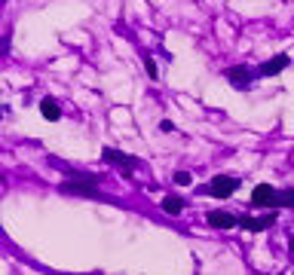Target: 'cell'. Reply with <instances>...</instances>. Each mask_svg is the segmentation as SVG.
Wrapping results in <instances>:
<instances>
[{
	"instance_id": "obj_1",
	"label": "cell",
	"mask_w": 294,
	"mask_h": 275,
	"mask_svg": "<svg viewBox=\"0 0 294 275\" xmlns=\"http://www.w3.org/2000/svg\"><path fill=\"white\" fill-rule=\"evenodd\" d=\"M239 190V178H215L212 184H209V193L212 196H218V199H227V196H233Z\"/></svg>"
},
{
	"instance_id": "obj_2",
	"label": "cell",
	"mask_w": 294,
	"mask_h": 275,
	"mask_svg": "<svg viewBox=\"0 0 294 275\" xmlns=\"http://www.w3.org/2000/svg\"><path fill=\"white\" fill-rule=\"evenodd\" d=\"M252 202H255L258 208H270V205H279V193H276L270 184H258V187L252 190Z\"/></svg>"
},
{
	"instance_id": "obj_3",
	"label": "cell",
	"mask_w": 294,
	"mask_h": 275,
	"mask_svg": "<svg viewBox=\"0 0 294 275\" xmlns=\"http://www.w3.org/2000/svg\"><path fill=\"white\" fill-rule=\"evenodd\" d=\"M61 190H64V193H77V196H92V193H95V178H86V174H80V178L67 181Z\"/></svg>"
},
{
	"instance_id": "obj_4",
	"label": "cell",
	"mask_w": 294,
	"mask_h": 275,
	"mask_svg": "<svg viewBox=\"0 0 294 275\" xmlns=\"http://www.w3.org/2000/svg\"><path fill=\"white\" fill-rule=\"evenodd\" d=\"M288 64H291V58H288V55H276V58H270V61H264V64H261V73H264V77H276V73H282Z\"/></svg>"
},
{
	"instance_id": "obj_5",
	"label": "cell",
	"mask_w": 294,
	"mask_h": 275,
	"mask_svg": "<svg viewBox=\"0 0 294 275\" xmlns=\"http://www.w3.org/2000/svg\"><path fill=\"white\" fill-rule=\"evenodd\" d=\"M227 80H230L236 89H248V86H252V70H248V67H227Z\"/></svg>"
},
{
	"instance_id": "obj_6",
	"label": "cell",
	"mask_w": 294,
	"mask_h": 275,
	"mask_svg": "<svg viewBox=\"0 0 294 275\" xmlns=\"http://www.w3.org/2000/svg\"><path fill=\"white\" fill-rule=\"evenodd\" d=\"M273 220H276V214H264V217H242L239 223H242L245 230H252V233H261V230L273 227Z\"/></svg>"
},
{
	"instance_id": "obj_7",
	"label": "cell",
	"mask_w": 294,
	"mask_h": 275,
	"mask_svg": "<svg viewBox=\"0 0 294 275\" xmlns=\"http://www.w3.org/2000/svg\"><path fill=\"white\" fill-rule=\"evenodd\" d=\"M209 223L218 227V230H233L236 227V217L227 214V211H209Z\"/></svg>"
},
{
	"instance_id": "obj_8",
	"label": "cell",
	"mask_w": 294,
	"mask_h": 275,
	"mask_svg": "<svg viewBox=\"0 0 294 275\" xmlns=\"http://www.w3.org/2000/svg\"><path fill=\"white\" fill-rule=\"evenodd\" d=\"M40 113H43L46 119H58V116H61V110H58V104H55L52 98H43V101H40Z\"/></svg>"
},
{
	"instance_id": "obj_9",
	"label": "cell",
	"mask_w": 294,
	"mask_h": 275,
	"mask_svg": "<svg viewBox=\"0 0 294 275\" xmlns=\"http://www.w3.org/2000/svg\"><path fill=\"white\" fill-rule=\"evenodd\" d=\"M104 159H107V162H114V165H120V168H123V165H132L123 153H117V150H110V147L104 150Z\"/></svg>"
},
{
	"instance_id": "obj_10",
	"label": "cell",
	"mask_w": 294,
	"mask_h": 275,
	"mask_svg": "<svg viewBox=\"0 0 294 275\" xmlns=\"http://www.w3.org/2000/svg\"><path fill=\"white\" fill-rule=\"evenodd\" d=\"M163 211H166V214H181V199L166 196V199H163Z\"/></svg>"
},
{
	"instance_id": "obj_11",
	"label": "cell",
	"mask_w": 294,
	"mask_h": 275,
	"mask_svg": "<svg viewBox=\"0 0 294 275\" xmlns=\"http://www.w3.org/2000/svg\"><path fill=\"white\" fill-rule=\"evenodd\" d=\"M279 205H285V208H294V190H285V193H279Z\"/></svg>"
},
{
	"instance_id": "obj_12",
	"label": "cell",
	"mask_w": 294,
	"mask_h": 275,
	"mask_svg": "<svg viewBox=\"0 0 294 275\" xmlns=\"http://www.w3.org/2000/svg\"><path fill=\"white\" fill-rule=\"evenodd\" d=\"M175 184L187 187V184H190V174H187V171H178V174H175Z\"/></svg>"
},
{
	"instance_id": "obj_13",
	"label": "cell",
	"mask_w": 294,
	"mask_h": 275,
	"mask_svg": "<svg viewBox=\"0 0 294 275\" xmlns=\"http://www.w3.org/2000/svg\"><path fill=\"white\" fill-rule=\"evenodd\" d=\"M144 67H147V73H150V77H156V64H153L150 58H144Z\"/></svg>"
},
{
	"instance_id": "obj_14",
	"label": "cell",
	"mask_w": 294,
	"mask_h": 275,
	"mask_svg": "<svg viewBox=\"0 0 294 275\" xmlns=\"http://www.w3.org/2000/svg\"><path fill=\"white\" fill-rule=\"evenodd\" d=\"M288 251H291V257H294V239H291V245H288Z\"/></svg>"
}]
</instances>
